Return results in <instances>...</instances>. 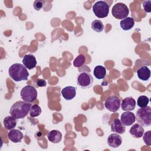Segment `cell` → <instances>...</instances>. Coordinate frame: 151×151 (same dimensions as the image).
I'll return each mask as SVG.
<instances>
[{
	"label": "cell",
	"mask_w": 151,
	"mask_h": 151,
	"mask_svg": "<svg viewBox=\"0 0 151 151\" xmlns=\"http://www.w3.org/2000/svg\"><path fill=\"white\" fill-rule=\"evenodd\" d=\"M93 74L97 79H103L106 75V69L102 65H97L94 67Z\"/></svg>",
	"instance_id": "21"
},
{
	"label": "cell",
	"mask_w": 151,
	"mask_h": 151,
	"mask_svg": "<svg viewBox=\"0 0 151 151\" xmlns=\"http://www.w3.org/2000/svg\"><path fill=\"white\" fill-rule=\"evenodd\" d=\"M149 102V99L146 96H140L138 97L137 101V105L140 108H143L147 106Z\"/></svg>",
	"instance_id": "25"
},
{
	"label": "cell",
	"mask_w": 151,
	"mask_h": 151,
	"mask_svg": "<svg viewBox=\"0 0 151 151\" xmlns=\"http://www.w3.org/2000/svg\"><path fill=\"white\" fill-rule=\"evenodd\" d=\"M129 13L128 7L123 3L119 2L116 4L112 8V15L116 19H123L126 17Z\"/></svg>",
	"instance_id": "6"
},
{
	"label": "cell",
	"mask_w": 151,
	"mask_h": 151,
	"mask_svg": "<svg viewBox=\"0 0 151 151\" xmlns=\"http://www.w3.org/2000/svg\"><path fill=\"white\" fill-rule=\"evenodd\" d=\"M138 78L143 81H147L150 77V70L147 66H142L137 71Z\"/></svg>",
	"instance_id": "17"
},
{
	"label": "cell",
	"mask_w": 151,
	"mask_h": 151,
	"mask_svg": "<svg viewBox=\"0 0 151 151\" xmlns=\"http://www.w3.org/2000/svg\"><path fill=\"white\" fill-rule=\"evenodd\" d=\"M22 63L24 65L28 70H31L35 68L37 65V60L35 56L31 54H26L24 56Z\"/></svg>",
	"instance_id": "13"
},
{
	"label": "cell",
	"mask_w": 151,
	"mask_h": 151,
	"mask_svg": "<svg viewBox=\"0 0 151 151\" xmlns=\"http://www.w3.org/2000/svg\"><path fill=\"white\" fill-rule=\"evenodd\" d=\"M8 139L14 143H19L22 139L24 136L22 133L18 129H11L8 133Z\"/></svg>",
	"instance_id": "16"
},
{
	"label": "cell",
	"mask_w": 151,
	"mask_h": 151,
	"mask_svg": "<svg viewBox=\"0 0 151 151\" xmlns=\"http://www.w3.org/2000/svg\"><path fill=\"white\" fill-rule=\"evenodd\" d=\"M136 119L142 126L147 127L151 125V107L146 106L139 109L136 113Z\"/></svg>",
	"instance_id": "3"
},
{
	"label": "cell",
	"mask_w": 151,
	"mask_h": 151,
	"mask_svg": "<svg viewBox=\"0 0 151 151\" xmlns=\"http://www.w3.org/2000/svg\"><path fill=\"white\" fill-rule=\"evenodd\" d=\"M111 130L113 132L121 134L125 132L126 127L125 126L122 124L120 120L119 119H116L113 120L111 124Z\"/></svg>",
	"instance_id": "15"
},
{
	"label": "cell",
	"mask_w": 151,
	"mask_h": 151,
	"mask_svg": "<svg viewBox=\"0 0 151 151\" xmlns=\"http://www.w3.org/2000/svg\"><path fill=\"white\" fill-rule=\"evenodd\" d=\"M86 61V57L84 54H80L76 57V58L74 60L73 65L75 67L79 68L82 66Z\"/></svg>",
	"instance_id": "23"
},
{
	"label": "cell",
	"mask_w": 151,
	"mask_h": 151,
	"mask_svg": "<svg viewBox=\"0 0 151 151\" xmlns=\"http://www.w3.org/2000/svg\"><path fill=\"white\" fill-rule=\"evenodd\" d=\"M151 1H145L143 2V8L146 12H151Z\"/></svg>",
	"instance_id": "28"
},
{
	"label": "cell",
	"mask_w": 151,
	"mask_h": 151,
	"mask_svg": "<svg viewBox=\"0 0 151 151\" xmlns=\"http://www.w3.org/2000/svg\"><path fill=\"white\" fill-rule=\"evenodd\" d=\"M76 88L73 86H67L61 90V93L66 100H71L76 96Z\"/></svg>",
	"instance_id": "12"
},
{
	"label": "cell",
	"mask_w": 151,
	"mask_h": 151,
	"mask_svg": "<svg viewBox=\"0 0 151 151\" xmlns=\"http://www.w3.org/2000/svg\"><path fill=\"white\" fill-rule=\"evenodd\" d=\"M120 100L116 96H109L104 101V107L109 111L115 113L120 107Z\"/></svg>",
	"instance_id": "8"
},
{
	"label": "cell",
	"mask_w": 151,
	"mask_h": 151,
	"mask_svg": "<svg viewBox=\"0 0 151 151\" xmlns=\"http://www.w3.org/2000/svg\"><path fill=\"white\" fill-rule=\"evenodd\" d=\"M91 28L97 32H100L104 29V25L99 19H95L91 23Z\"/></svg>",
	"instance_id": "22"
},
{
	"label": "cell",
	"mask_w": 151,
	"mask_h": 151,
	"mask_svg": "<svg viewBox=\"0 0 151 151\" xmlns=\"http://www.w3.org/2000/svg\"><path fill=\"white\" fill-rule=\"evenodd\" d=\"M120 121L125 126H129L135 122L136 116L133 113L129 111H126L122 114Z\"/></svg>",
	"instance_id": "9"
},
{
	"label": "cell",
	"mask_w": 151,
	"mask_h": 151,
	"mask_svg": "<svg viewBox=\"0 0 151 151\" xmlns=\"http://www.w3.org/2000/svg\"><path fill=\"white\" fill-rule=\"evenodd\" d=\"M31 104L24 101H17L11 106L9 113L16 119H24L29 112Z\"/></svg>",
	"instance_id": "1"
},
{
	"label": "cell",
	"mask_w": 151,
	"mask_h": 151,
	"mask_svg": "<svg viewBox=\"0 0 151 151\" xmlns=\"http://www.w3.org/2000/svg\"><path fill=\"white\" fill-rule=\"evenodd\" d=\"M136 101L132 97H127L124 98L121 104L122 109L124 111L133 110L136 107Z\"/></svg>",
	"instance_id": "11"
},
{
	"label": "cell",
	"mask_w": 151,
	"mask_h": 151,
	"mask_svg": "<svg viewBox=\"0 0 151 151\" xmlns=\"http://www.w3.org/2000/svg\"><path fill=\"white\" fill-rule=\"evenodd\" d=\"M44 1L41 0H36L34 2V8L36 11H40L44 7Z\"/></svg>",
	"instance_id": "27"
},
{
	"label": "cell",
	"mask_w": 151,
	"mask_h": 151,
	"mask_svg": "<svg viewBox=\"0 0 151 151\" xmlns=\"http://www.w3.org/2000/svg\"><path fill=\"white\" fill-rule=\"evenodd\" d=\"M120 25L124 31L130 30L134 25V20L133 18L126 17L120 21Z\"/></svg>",
	"instance_id": "19"
},
{
	"label": "cell",
	"mask_w": 151,
	"mask_h": 151,
	"mask_svg": "<svg viewBox=\"0 0 151 151\" xmlns=\"http://www.w3.org/2000/svg\"><path fill=\"white\" fill-rule=\"evenodd\" d=\"M8 74L15 81L27 80L29 76L27 68L20 63H15L11 65L9 68Z\"/></svg>",
	"instance_id": "2"
},
{
	"label": "cell",
	"mask_w": 151,
	"mask_h": 151,
	"mask_svg": "<svg viewBox=\"0 0 151 151\" xmlns=\"http://www.w3.org/2000/svg\"><path fill=\"white\" fill-rule=\"evenodd\" d=\"M36 84H37V86H38V87H45V86H46L47 83H46V81H45V80L38 78V80H37V81H36Z\"/></svg>",
	"instance_id": "29"
},
{
	"label": "cell",
	"mask_w": 151,
	"mask_h": 151,
	"mask_svg": "<svg viewBox=\"0 0 151 151\" xmlns=\"http://www.w3.org/2000/svg\"><path fill=\"white\" fill-rule=\"evenodd\" d=\"M42 112L41 107L37 104H34L31 106L29 110V115L32 117H35L41 114Z\"/></svg>",
	"instance_id": "24"
},
{
	"label": "cell",
	"mask_w": 151,
	"mask_h": 151,
	"mask_svg": "<svg viewBox=\"0 0 151 151\" xmlns=\"http://www.w3.org/2000/svg\"><path fill=\"white\" fill-rule=\"evenodd\" d=\"M143 139L146 145L150 146L151 145V131L149 130L145 132L143 135Z\"/></svg>",
	"instance_id": "26"
},
{
	"label": "cell",
	"mask_w": 151,
	"mask_h": 151,
	"mask_svg": "<svg viewBox=\"0 0 151 151\" xmlns=\"http://www.w3.org/2000/svg\"><path fill=\"white\" fill-rule=\"evenodd\" d=\"M145 132L144 128L139 123L134 124L129 130L130 135L134 138H140L143 136Z\"/></svg>",
	"instance_id": "14"
},
{
	"label": "cell",
	"mask_w": 151,
	"mask_h": 151,
	"mask_svg": "<svg viewBox=\"0 0 151 151\" xmlns=\"http://www.w3.org/2000/svg\"><path fill=\"white\" fill-rule=\"evenodd\" d=\"M4 126L6 130H11L14 129L17 125V119L11 116H6L4 119Z\"/></svg>",
	"instance_id": "20"
},
{
	"label": "cell",
	"mask_w": 151,
	"mask_h": 151,
	"mask_svg": "<svg viewBox=\"0 0 151 151\" xmlns=\"http://www.w3.org/2000/svg\"><path fill=\"white\" fill-rule=\"evenodd\" d=\"M107 142L109 146L113 148H117L121 145L122 143V139L119 134L112 133L107 137Z\"/></svg>",
	"instance_id": "10"
},
{
	"label": "cell",
	"mask_w": 151,
	"mask_h": 151,
	"mask_svg": "<svg viewBox=\"0 0 151 151\" xmlns=\"http://www.w3.org/2000/svg\"><path fill=\"white\" fill-rule=\"evenodd\" d=\"M47 138L52 143H58L62 139V134L57 130H52L47 134Z\"/></svg>",
	"instance_id": "18"
},
{
	"label": "cell",
	"mask_w": 151,
	"mask_h": 151,
	"mask_svg": "<svg viewBox=\"0 0 151 151\" xmlns=\"http://www.w3.org/2000/svg\"><path fill=\"white\" fill-rule=\"evenodd\" d=\"M20 96L23 101L27 103H32L37 98V91L34 86L28 85L21 89Z\"/></svg>",
	"instance_id": "5"
},
{
	"label": "cell",
	"mask_w": 151,
	"mask_h": 151,
	"mask_svg": "<svg viewBox=\"0 0 151 151\" xmlns=\"http://www.w3.org/2000/svg\"><path fill=\"white\" fill-rule=\"evenodd\" d=\"M77 84L82 88H90L93 83V78L88 72L80 73L77 77Z\"/></svg>",
	"instance_id": "7"
},
{
	"label": "cell",
	"mask_w": 151,
	"mask_h": 151,
	"mask_svg": "<svg viewBox=\"0 0 151 151\" xmlns=\"http://www.w3.org/2000/svg\"><path fill=\"white\" fill-rule=\"evenodd\" d=\"M93 12L99 18H103L107 17L109 13V5L104 1H97L93 5Z\"/></svg>",
	"instance_id": "4"
}]
</instances>
